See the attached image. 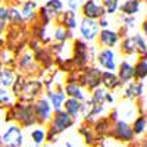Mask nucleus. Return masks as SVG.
Returning <instances> with one entry per match:
<instances>
[{
    "mask_svg": "<svg viewBox=\"0 0 147 147\" xmlns=\"http://www.w3.org/2000/svg\"><path fill=\"white\" fill-rule=\"evenodd\" d=\"M96 47L88 46V43H85L81 38H74L72 41V63L74 68L81 71L87 65H91V62L96 59Z\"/></svg>",
    "mask_w": 147,
    "mask_h": 147,
    "instance_id": "nucleus-1",
    "label": "nucleus"
},
{
    "mask_svg": "<svg viewBox=\"0 0 147 147\" xmlns=\"http://www.w3.org/2000/svg\"><path fill=\"white\" fill-rule=\"evenodd\" d=\"M74 124H75V119L69 116L63 109L53 112V116L47 125V143H55L59 134L74 127Z\"/></svg>",
    "mask_w": 147,
    "mask_h": 147,
    "instance_id": "nucleus-2",
    "label": "nucleus"
},
{
    "mask_svg": "<svg viewBox=\"0 0 147 147\" xmlns=\"http://www.w3.org/2000/svg\"><path fill=\"white\" fill-rule=\"evenodd\" d=\"M78 84L85 91H93L102 85V74L103 71L96 65H87L84 69L78 71Z\"/></svg>",
    "mask_w": 147,
    "mask_h": 147,
    "instance_id": "nucleus-3",
    "label": "nucleus"
},
{
    "mask_svg": "<svg viewBox=\"0 0 147 147\" xmlns=\"http://www.w3.org/2000/svg\"><path fill=\"white\" fill-rule=\"evenodd\" d=\"M15 119L21 128H30L37 124V119L34 115V103L31 102H19L15 105Z\"/></svg>",
    "mask_w": 147,
    "mask_h": 147,
    "instance_id": "nucleus-4",
    "label": "nucleus"
},
{
    "mask_svg": "<svg viewBox=\"0 0 147 147\" xmlns=\"http://www.w3.org/2000/svg\"><path fill=\"white\" fill-rule=\"evenodd\" d=\"M107 137L113 138L116 141H121V143H132L134 138H136L131 124H128L125 121H121V119H118L115 124H112V128H110Z\"/></svg>",
    "mask_w": 147,
    "mask_h": 147,
    "instance_id": "nucleus-5",
    "label": "nucleus"
},
{
    "mask_svg": "<svg viewBox=\"0 0 147 147\" xmlns=\"http://www.w3.org/2000/svg\"><path fill=\"white\" fill-rule=\"evenodd\" d=\"M34 115L37 119V124H40L41 127L49 125V122H50V119L53 116V107L46 96L38 97L34 102Z\"/></svg>",
    "mask_w": 147,
    "mask_h": 147,
    "instance_id": "nucleus-6",
    "label": "nucleus"
},
{
    "mask_svg": "<svg viewBox=\"0 0 147 147\" xmlns=\"http://www.w3.org/2000/svg\"><path fill=\"white\" fill-rule=\"evenodd\" d=\"M94 60L97 62V66L100 69L109 71V72H116L118 60H116V53L113 49H99Z\"/></svg>",
    "mask_w": 147,
    "mask_h": 147,
    "instance_id": "nucleus-7",
    "label": "nucleus"
},
{
    "mask_svg": "<svg viewBox=\"0 0 147 147\" xmlns=\"http://www.w3.org/2000/svg\"><path fill=\"white\" fill-rule=\"evenodd\" d=\"M81 9V15L85 19H91V21H99L100 18L106 16V10L99 3L97 0H84L80 6Z\"/></svg>",
    "mask_w": 147,
    "mask_h": 147,
    "instance_id": "nucleus-8",
    "label": "nucleus"
},
{
    "mask_svg": "<svg viewBox=\"0 0 147 147\" xmlns=\"http://www.w3.org/2000/svg\"><path fill=\"white\" fill-rule=\"evenodd\" d=\"M78 30H80V35L81 40H84L85 43H93L97 40V35L100 32V27L97 21H91V19H85L82 18L78 24Z\"/></svg>",
    "mask_w": 147,
    "mask_h": 147,
    "instance_id": "nucleus-9",
    "label": "nucleus"
},
{
    "mask_svg": "<svg viewBox=\"0 0 147 147\" xmlns=\"http://www.w3.org/2000/svg\"><path fill=\"white\" fill-rule=\"evenodd\" d=\"M44 91V82L43 81H38V80H27L25 81V85L22 88V100L25 102H31L34 103L38 97H41Z\"/></svg>",
    "mask_w": 147,
    "mask_h": 147,
    "instance_id": "nucleus-10",
    "label": "nucleus"
},
{
    "mask_svg": "<svg viewBox=\"0 0 147 147\" xmlns=\"http://www.w3.org/2000/svg\"><path fill=\"white\" fill-rule=\"evenodd\" d=\"M96 43L99 44L100 49H113V47L119 46L121 37H119L116 30L106 28V30H100L99 35H97Z\"/></svg>",
    "mask_w": 147,
    "mask_h": 147,
    "instance_id": "nucleus-11",
    "label": "nucleus"
},
{
    "mask_svg": "<svg viewBox=\"0 0 147 147\" xmlns=\"http://www.w3.org/2000/svg\"><path fill=\"white\" fill-rule=\"evenodd\" d=\"M2 143L6 147H22V143H24L22 128L19 125L9 127L6 132L2 136Z\"/></svg>",
    "mask_w": 147,
    "mask_h": 147,
    "instance_id": "nucleus-12",
    "label": "nucleus"
},
{
    "mask_svg": "<svg viewBox=\"0 0 147 147\" xmlns=\"http://www.w3.org/2000/svg\"><path fill=\"white\" fill-rule=\"evenodd\" d=\"M46 97H47V100L50 102V105H52V107H53V112L63 109V103H65V100H66V96H65V93H63V85H62V84L53 85L52 90L46 91Z\"/></svg>",
    "mask_w": 147,
    "mask_h": 147,
    "instance_id": "nucleus-13",
    "label": "nucleus"
},
{
    "mask_svg": "<svg viewBox=\"0 0 147 147\" xmlns=\"http://www.w3.org/2000/svg\"><path fill=\"white\" fill-rule=\"evenodd\" d=\"M116 75H118L119 81L122 82V85H127V84L132 82L134 81V65L128 59H122L118 63Z\"/></svg>",
    "mask_w": 147,
    "mask_h": 147,
    "instance_id": "nucleus-14",
    "label": "nucleus"
},
{
    "mask_svg": "<svg viewBox=\"0 0 147 147\" xmlns=\"http://www.w3.org/2000/svg\"><path fill=\"white\" fill-rule=\"evenodd\" d=\"M144 94V82L143 81H132L124 87V96L128 100H137L141 99Z\"/></svg>",
    "mask_w": 147,
    "mask_h": 147,
    "instance_id": "nucleus-15",
    "label": "nucleus"
},
{
    "mask_svg": "<svg viewBox=\"0 0 147 147\" xmlns=\"http://www.w3.org/2000/svg\"><path fill=\"white\" fill-rule=\"evenodd\" d=\"M102 87L110 93H113L116 90H119L121 87H124L122 82L119 81L116 72H109V71H103L102 74Z\"/></svg>",
    "mask_w": 147,
    "mask_h": 147,
    "instance_id": "nucleus-16",
    "label": "nucleus"
},
{
    "mask_svg": "<svg viewBox=\"0 0 147 147\" xmlns=\"http://www.w3.org/2000/svg\"><path fill=\"white\" fill-rule=\"evenodd\" d=\"M57 25L63 27L65 30H68L69 32H72L74 30H77L78 27V19H77V12H72V10H65L62 12V15H60L57 19Z\"/></svg>",
    "mask_w": 147,
    "mask_h": 147,
    "instance_id": "nucleus-17",
    "label": "nucleus"
},
{
    "mask_svg": "<svg viewBox=\"0 0 147 147\" xmlns=\"http://www.w3.org/2000/svg\"><path fill=\"white\" fill-rule=\"evenodd\" d=\"M63 93L66 96V99H75L81 103H84L88 99L87 91H85L80 84H65L63 85Z\"/></svg>",
    "mask_w": 147,
    "mask_h": 147,
    "instance_id": "nucleus-18",
    "label": "nucleus"
},
{
    "mask_svg": "<svg viewBox=\"0 0 147 147\" xmlns=\"http://www.w3.org/2000/svg\"><path fill=\"white\" fill-rule=\"evenodd\" d=\"M91 127H93V131L96 132V136L99 137L100 140H103L107 134H109L110 128H112V122L109 121L107 116H100V118H97V119L93 122Z\"/></svg>",
    "mask_w": 147,
    "mask_h": 147,
    "instance_id": "nucleus-19",
    "label": "nucleus"
},
{
    "mask_svg": "<svg viewBox=\"0 0 147 147\" xmlns=\"http://www.w3.org/2000/svg\"><path fill=\"white\" fill-rule=\"evenodd\" d=\"M143 2L140 0H124L119 6V12L124 16H136L141 10Z\"/></svg>",
    "mask_w": 147,
    "mask_h": 147,
    "instance_id": "nucleus-20",
    "label": "nucleus"
},
{
    "mask_svg": "<svg viewBox=\"0 0 147 147\" xmlns=\"http://www.w3.org/2000/svg\"><path fill=\"white\" fill-rule=\"evenodd\" d=\"M134 49H136V55H138V59L147 60V40L144 38V35L141 32H136L131 35Z\"/></svg>",
    "mask_w": 147,
    "mask_h": 147,
    "instance_id": "nucleus-21",
    "label": "nucleus"
},
{
    "mask_svg": "<svg viewBox=\"0 0 147 147\" xmlns=\"http://www.w3.org/2000/svg\"><path fill=\"white\" fill-rule=\"evenodd\" d=\"M80 134L82 136L84 143L87 146H91V147H97V146H99L100 138L96 136V132L93 131V127L90 124H85V122H84V124L80 127Z\"/></svg>",
    "mask_w": 147,
    "mask_h": 147,
    "instance_id": "nucleus-22",
    "label": "nucleus"
},
{
    "mask_svg": "<svg viewBox=\"0 0 147 147\" xmlns=\"http://www.w3.org/2000/svg\"><path fill=\"white\" fill-rule=\"evenodd\" d=\"M37 9H38V3L35 0H27V2H24L22 7H21V13H22L24 21L34 22L37 19V12H38Z\"/></svg>",
    "mask_w": 147,
    "mask_h": 147,
    "instance_id": "nucleus-23",
    "label": "nucleus"
},
{
    "mask_svg": "<svg viewBox=\"0 0 147 147\" xmlns=\"http://www.w3.org/2000/svg\"><path fill=\"white\" fill-rule=\"evenodd\" d=\"M34 59H35V62L41 63V66H44V68H49V66H52V65H53V56H52V52L49 50L47 47H43V46H41V49L38 47V49L35 50Z\"/></svg>",
    "mask_w": 147,
    "mask_h": 147,
    "instance_id": "nucleus-24",
    "label": "nucleus"
},
{
    "mask_svg": "<svg viewBox=\"0 0 147 147\" xmlns=\"http://www.w3.org/2000/svg\"><path fill=\"white\" fill-rule=\"evenodd\" d=\"M46 7V10L49 12V15L52 16V19H57L63 12V2L62 0H47L43 5Z\"/></svg>",
    "mask_w": 147,
    "mask_h": 147,
    "instance_id": "nucleus-25",
    "label": "nucleus"
},
{
    "mask_svg": "<svg viewBox=\"0 0 147 147\" xmlns=\"http://www.w3.org/2000/svg\"><path fill=\"white\" fill-rule=\"evenodd\" d=\"M63 110L72 116L74 119H77L80 115H81V110H82V103L75 100V99H66L65 103H63Z\"/></svg>",
    "mask_w": 147,
    "mask_h": 147,
    "instance_id": "nucleus-26",
    "label": "nucleus"
},
{
    "mask_svg": "<svg viewBox=\"0 0 147 147\" xmlns=\"http://www.w3.org/2000/svg\"><path fill=\"white\" fill-rule=\"evenodd\" d=\"M131 128L134 131V136H143V134L147 131V115L146 113H140L134 122L131 124Z\"/></svg>",
    "mask_w": 147,
    "mask_h": 147,
    "instance_id": "nucleus-27",
    "label": "nucleus"
},
{
    "mask_svg": "<svg viewBox=\"0 0 147 147\" xmlns=\"http://www.w3.org/2000/svg\"><path fill=\"white\" fill-rule=\"evenodd\" d=\"M72 32H69L68 30H65L63 27H60V25H56L55 30H53V35H52V38L55 43L57 44H65L69 38H72Z\"/></svg>",
    "mask_w": 147,
    "mask_h": 147,
    "instance_id": "nucleus-28",
    "label": "nucleus"
},
{
    "mask_svg": "<svg viewBox=\"0 0 147 147\" xmlns=\"http://www.w3.org/2000/svg\"><path fill=\"white\" fill-rule=\"evenodd\" d=\"M30 136H31V140L34 141L35 147H40L47 141V128L46 127H37L30 132Z\"/></svg>",
    "mask_w": 147,
    "mask_h": 147,
    "instance_id": "nucleus-29",
    "label": "nucleus"
},
{
    "mask_svg": "<svg viewBox=\"0 0 147 147\" xmlns=\"http://www.w3.org/2000/svg\"><path fill=\"white\" fill-rule=\"evenodd\" d=\"M147 78V60L138 59L134 65V81H144Z\"/></svg>",
    "mask_w": 147,
    "mask_h": 147,
    "instance_id": "nucleus-30",
    "label": "nucleus"
},
{
    "mask_svg": "<svg viewBox=\"0 0 147 147\" xmlns=\"http://www.w3.org/2000/svg\"><path fill=\"white\" fill-rule=\"evenodd\" d=\"M18 65H19L21 69L28 71V72H30V69H35L37 68V62L34 59V55L30 53V52H25L21 56V59L18 60Z\"/></svg>",
    "mask_w": 147,
    "mask_h": 147,
    "instance_id": "nucleus-31",
    "label": "nucleus"
},
{
    "mask_svg": "<svg viewBox=\"0 0 147 147\" xmlns=\"http://www.w3.org/2000/svg\"><path fill=\"white\" fill-rule=\"evenodd\" d=\"M15 80H16V74L12 69H3L2 74H0V85H2L3 88L12 87Z\"/></svg>",
    "mask_w": 147,
    "mask_h": 147,
    "instance_id": "nucleus-32",
    "label": "nucleus"
},
{
    "mask_svg": "<svg viewBox=\"0 0 147 147\" xmlns=\"http://www.w3.org/2000/svg\"><path fill=\"white\" fill-rule=\"evenodd\" d=\"M119 50H121L122 55H125V56L136 55V49H134V43H132L131 35H129V37H125V38L121 40V43H119Z\"/></svg>",
    "mask_w": 147,
    "mask_h": 147,
    "instance_id": "nucleus-33",
    "label": "nucleus"
},
{
    "mask_svg": "<svg viewBox=\"0 0 147 147\" xmlns=\"http://www.w3.org/2000/svg\"><path fill=\"white\" fill-rule=\"evenodd\" d=\"M102 6L106 10V16L110 15H116L119 12V6H121V0H102Z\"/></svg>",
    "mask_w": 147,
    "mask_h": 147,
    "instance_id": "nucleus-34",
    "label": "nucleus"
},
{
    "mask_svg": "<svg viewBox=\"0 0 147 147\" xmlns=\"http://www.w3.org/2000/svg\"><path fill=\"white\" fill-rule=\"evenodd\" d=\"M106 93H107V90H105V88L102 87V85H100V87H97L96 90H93V91H91L90 99H91V102H93V103H96V105H105Z\"/></svg>",
    "mask_w": 147,
    "mask_h": 147,
    "instance_id": "nucleus-35",
    "label": "nucleus"
},
{
    "mask_svg": "<svg viewBox=\"0 0 147 147\" xmlns=\"http://www.w3.org/2000/svg\"><path fill=\"white\" fill-rule=\"evenodd\" d=\"M37 18L40 19V25L44 27V28L49 25V24H52V21H53L52 16L49 15V12L46 10L44 6H40V7H38V12H37Z\"/></svg>",
    "mask_w": 147,
    "mask_h": 147,
    "instance_id": "nucleus-36",
    "label": "nucleus"
},
{
    "mask_svg": "<svg viewBox=\"0 0 147 147\" xmlns=\"http://www.w3.org/2000/svg\"><path fill=\"white\" fill-rule=\"evenodd\" d=\"M9 21L15 25H19V24L24 22V18H22V13H21V9H16V7H10L9 9Z\"/></svg>",
    "mask_w": 147,
    "mask_h": 147,
    "instance_id": "nucleus-37",
    "label": "nucleus"
},
{
    "mask_svg": "<svg viewBox=\"0 0 147 147\" xmlns=\"http://www.w3.org/2000/svg\"><path fill=\"white\" fill-rule=\"evenodd\" d=\"M25 81H27L25 77H22V75H18V77H16L13 85H12V88H13V94H15L16 97H21L22 88H24V85H25Z\"/></svg>",
    "mask_w": 147,
    "mask_h": 147,
    "instance_id": "nucleus-38",
    "label": "nucleus"
},
{
    "mask_svg": "<svg viewBox=\"0 0 147 147\" xmlns=\"http://www.w3.org/2000/svg\"><path fill=\"white\" fill-rule=\"evenodd\" d=\"M7 22H9V9L0 7V32L6 28Z\"/></svg>",
    "mask_w": 147,
    "mask_h": 147,
    "instance_id": "nucleus-39",
    "label": "nucleus"
},
{
    "mask_svg": "<svg viewBox=\"0 0 147 147\" xmlns=\"http://www.w3.org/2000/svg\"><path fill=\"white\" fill-rule=\"evenodd\" d=\"M121 21L124 22L122 27H125L127 30H131V28L136 27V16H124V15H121Z\"/></svg>",
    "mask_w": 147,
    "mask_h": 147,
    "instance_id": "nucleus-40",
    "label": "nucleus"
},
{
    "mask_svg": "<svg viewBox=\"0 0 147 147\" xmlns=\"http://www.w3.org/2000/svg\"><path fill=\"white\" fill-rule=\"evenodd\" d=\"M0 105H10V94L3 87H0Z\"/></svg>",
    "mask_w": 147,
    "mask_h": 147,
    "instance_id": "nucleus-41",
    "label": "nucleus"
},
{
    "mask_svg": "<svg viewBox=\"0 0 147 147\" xmlns=\"http://www.w3.org/2000/svg\"><path fill=\"white\" fill-rule=\"evenodd\" d=\"M66 5H68V10H72V12H77L81 6L80 0H66Z\"/></svg>",
    "mask_w": 147,
    "mask_h": 147,
    "instance_id": "nucleus-42",
    "label": "nucleus"
},
{
    "mask_svg": "<svg viewBox=\"0 0 147 147\" xmlns=\"http://www.w3.org/2000/svg\"><path fill=\"white\" fill-rule=\"evenodd\" d=\"M97 24H99L100 30H106V28H110V27H109V25H110V22H109V18H107V16H103V18H100L99 21H97Z\"/></svg>",
    "mask_w": 147,
    "mask_h": 147,
    "instance_id": "nucleus-43",
    "label": "nucleus"
},
{
    "mask_svg": "<svg viewBox=\"0 0 147 147\" xmlns=\"http://www.w3.org/2000/svg\"><path fill=\"white\" fill-rule=\"evenodd\" d=\"M113 103H115V96H113V93L107 91V93H106V99H105V105H113Z\"/></svg>",
    "mask_w": 147,
    "mask_h": 147,
    "instance_id": "nucleus-44",
    "label": "nucleus"
},
{
    "mask_svg": "<svg viewBox=\"0 0 147 147\" xmlns=\"http://www.w3.org/2000/svg\"><path fill=\"white\" fill-rule=\"evenodd\" d=\"M141 31H143V35H144V38L147 40V18L143 21L141 24Z\"/></svg>",
    "mask_w": 147,
    "mask_h": 147,
    "instance_id": "nucleus-45",
    "label": "nucleus"
},
{
    "mask_svg": "<svg viewBox=\"0 0 147 147\" xmlns=\"http://www.w3.org/2000/svg\"><path fill=\"white\" fill-rule=\"evenodd\" d=\"M140 147H147V136L141 140V143H140Z\"/></svg>",
    "mask_w": 147,
    "mask_h": 147,
    "instance_id": "nucleus-46",
    "label": "nucleus"
},
{
    "mask_svg": "<svg viewBox=\"0 0 147 147\" xmlns=\"http://www.w3.org/2000/svg\"><path fill=\"white\" fill-rule=\"evenodd\" d=\"M65 146H66V147H77V146H72L71 143H65Z\"/></svg>",
    "mask_w": 147,
    "mask_h": 147,
    "instance_id": "nucleus-47",
    "label": "nucleus"
},
{
    "mask_svg": "<svg viewBox=\"0 0 147 147\" xmlns=\"http://www.w3.org/2000/svg\"><path fill=\"white\" fill-rule=\"evenodd\" d=\"M19 2H27V0H19Z\"/></svg>",
    "mask_w": 147,
    "mask_h": 147,
    "instance_id": "nucleus-48",
    "label": "nucleus"
},
{
    "mask_svg": "<svg viewBox=\"0 0 147 147\" xmlns=\"http://www.w3.org/2000/svg\"><path fill=\"white\" fill-rule=\"evenodd\" d=\"M140 2H146V0H140Z\"/></svg>",
    "mask_w": 147,
    "mask_h": 147,
    "instance_id": "nucleus-49",
    "label": "nucleus"
},
{
    "mask_svg": "<svg viewBox=\"0 0 147 147\" xmlns=\"http://www.w3.org/2000/svg\"><path fill=\"white\" fill-rule=\"evenodd\" d=\"M97 147H102V146H97Z\"/></svg>",
    "mask_w": 147,
    "mask_h": 147,
    "instance_id": "nucleus-50",
    "label": "nucleus"
},
{
    "mask_svg": "<svg viewBox=\"0 0 147 147\" xmlns=\"http://www.w3.org/2000/svg\"><path fill=\"white\" fill-rule=\"evenodd\" d=\"M146 3H147V0H146Z\"/></svg>",
    "mask_w": 147,
    "mask_h": 147,
    "instance_id": "nucleus-51",
    "label": "nucleus"
}]
</instances>
